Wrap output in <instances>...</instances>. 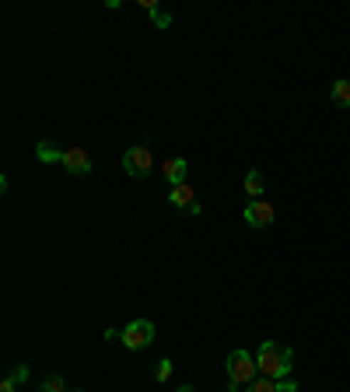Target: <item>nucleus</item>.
Returning <instances> with one entry per match:
<instances>
[{
	"label": "nucleus",
	"instance_id": "obj_1",
	"mask_svg": "<svg viewBox=\"0 0 350 392\" xmlns=\"http://www.w3.org/2000/svg\"><path fill=\"white\" fill-rule=\"evenodd\" d=\"M256 364H260L262 378L280 382V378L291 375V368H295V354H291V347H284V344L266 340V344H260V350H256Z\"/></svg>",
	"mask_w": 350,
	"mask_h": 392
},
{
	"label": "nucleus",
	"instance_id": "obj_2",
	"mask_svg": "<svg viewBox=\"0 0 350 392\" xmlns=\"http://www.w3.org/2000/svg\"><path fill=\"white\" fill-rule=\"evenodd\" d=\"M256 375H260V364H256V354H249V350H231L228 354V386H249V382H256Z\"/></svg>",
	"mask_w": 350,
	"mask_h": 392
},
{
	"label": "nucleus",
	"instance_id": "obj_3",
	"mask_svg": "<svg viewBox=\"0 0 350 392\" xmlns=\"http://www.w3.org/2000/svg\"><path fill=\"white\" fill-rule=\"evenodd\" d=\"M123 169H127L130 179H147L151 169H154V151H151V144H133V147H127Z\"/></svg>",
	"mask_w": 350,
	"mask_h": 392
},
{
	"label": "nucleus",
	"instance_id": "obj_4",
	"mask_svg": "<svg viewBox=\"0 0 350 392\" xmlns=\"http://www.w3.org/2000/svg\"><path fill=\"white\" fill-rule=\"evenodd\" d=\"M120 340H123V347L127 350H144L154 344V322H147V319H133L130 326L120 333Z\"/></svg>",
	"mask_w": 350,
	"mask_h": 392
},
{
	"label": "nucleus",
	"instance_id": "obj_5",
	"mask_svg": "<svg viewBox=\"0 0 350 392\" xmlns=\"http://www.w3.org/2000/svg\"><path fill=\"white\" fill-rule=\"evenodd\" d=\"M242 218H245L249 228H266V224H273V203H266V200H249Z\"/></svg>",
	"mask_w": 350,
	"mask_h": 392
},
{
	"label": "nucleus",
	"instance_id": "obj_6",
	"mask_svg": "<svg viewBox=\"0 0 350 392\" xmlns=\"http://www.w3.org/2000/svg\"><path fill=\"white\" fill-rule=\"evenodd\" d=\"M169 203H172L175 211H182V214H200V203H196V193L189 189V182H182V186H172V193H169Z\"/></svg>",
	"mask_w": 350,
	"mask_h": 392
},
{
	"label": "nucleus",
	"instance_id": "obj_7",
	"mask_svg": "<svg viewBox=\"0 0 350 392\" xmlns=\"http://www.w3.org/2000/svg\"><path fill=\"white\" fill-rule=\"evenodd\" d=\"M63 169L70 175H88L91 172V158H88L85 147H70L67 154H63Z\"/></svg>",
	"mask_w": 350,
	"mask_h": 392
},
{
	"label": "nucleus",
	"instance_id": "obj_8",
	"mask_svg": "<svg viewBox=\"0 0 350 392\" xmlns=\"http://www.w3.org/2000/svg\"><path fill=\"white\" fill-rule=\"evenodd\" d=\"M161 175L169 179V186H182L186 175H189V161H186V158H169V161L161 165Z\"/></svg>",
	"mask_w": 350,
	"mask_h": 392
},
{
	"label": "nucleus",
	"instance_id": "obj_9",
	"mask_svg": "<svg viewBox=\"0 0 350 392\" xmlns=\"http://www.w3.org/2000/svg\"><path fill=\"white\" fill-rule=\"evenodd\" d=\"M262 189H266V175L260 169H253V172L245 175V196L249 200H262Z\"/></svg>",
	"mask_w": 350,
	"mask_h": 392
},
{
	"label": "nucleus",
	"instance_id": "obj_10",
	"mask_svg": "<svg viewBox=\"0 0 350 392\" xmlns=\"http://www.w3.org/2000/svg\"><path fill=\"white\" fill-rule=\"evenodd\" d=\"M36 154H39V161H46V165H53V161H60V165H63V154H67V151H63V147H56L53 140H43V144L36 147Z\"/></svg>",
	"mask_w": 350,
	"mask_h": 392
},
{
	"label": "nucleus",
	"instance_id": "obj_11",
	"mask_svg": "<svg viewBox=\"0 0 350 392\" xmlns=\"http://www.w3.org/2000/svg\"><path fill=\"white\" fill-rule=\"evenodd\" d=\"M144 11L151 14V21H154V28H161V32H165V28L172 25V14H169V11H161V7H158L154 0H144Z\"/></svg>",
	"mask_w": 350,
	"mask_h": 392
},
{
	"label": "nucleus",
	"instance_id": "obj_12",
	"mask_svg": "<svg viewBox=\"0 0 350 392\" xmlns=\"http://www.w3.org/2000/svg\"><path fill=\"white\" fill-rule=\"evenodd\" d=\"M329 98H333V105H336V109H350V81H347V78H340V81L333 85Z\"/></svg>",
	"mask_w": 350,
	"mask_h": 392
},
{
	"label": "nucleus",
	"instance_id": "obj_13",
	"mask_svg": "<svg viewBox=\"0 0 350 392\" xmlns=\"http://www.w3.org/2000/svg\"><path fill=\"white\" fill-rule=\"evenodd\" d=\"M67 389H70V386L63 382V375H56V371H53V375H46L43 392H67Z\"/></svg>",
	"mask_w": 350,
	"mask_h": 392
},
{
	"label": "nucleus",
	"instance_id": "obj_14",
	"mask_svg": "<svg viewBox=\"0 0 350 392\" xmlns=\"http://www.w3.org/2000/svg\"><path fill=\"white\" fill-rule=\"evenodd\" d=\"M172 371H175V364L169 361V357H161V361H158V368H154V382H169V378H172Z\"/></svg>",
	"mask_w": 350,
	"mask_h": 392
},
{
	"label": "nucleus",
	"instance_id": "obj_15",
	"mask_svg": "<svg viewBox=\"0 0 350 392\" xmlns=\"http://www.w3.org/2000/svg\"><path fill=\"white\" fill-rule=\"evenodd\" d=\"M245 392H277V382H273V378H256V382H249V386H245Z\"/></svg>",
	"mask_w": 350,
	"mask_h": 392
},
{
	"label": "nucleus",
	"instance_id": "obj_16",
	"mask_svg": "<svg viewBox=\"0 0 350 392\" xmlns=\"http://www.w3.org/2000/svg\"><path fill=\"white\" fill-rule=\"evenodd\" d=\"M7 378H11V382H18V386H21V382H25V378H28V364H18V368H14V371H11V375H7Z\"/></svg>",
	"mask_w": 350,
	"mask_h": 392
},
{
	"label": "nucleus",
	"instance_id": "obj_17",
	"mask_svg": "<svg viewBox=\"0 0 350 392\" xmlns=\"http://www.w3.org/2000/svg\"><path fill=\"white\" fill-rule=\"evenodd\" d=\"M277 392H298V382H291V378H280V382H277Z\"/></svg>",
	"mask_w": 350,
	"mask_h": 392
},
{
	"label": "nucleus",
	"instance_id": "obj_18",
	"mask_svg": "<svg viewBox=\"0 0 350 392\" xmlns=\"http://www.w3.org/2000/svg\"><path fill=\"white\" fill-rule=\"evenodd\" d=\"M18 389V382H11V378H4V382H0V392H14Z\"/></svg>",
	"mask_w": 350,
	"mask_h": 392
},
{
	"label": "nucleus",
	"instance_id": "obj_19",
	"mask_svg": "<svg viewBox=\"0 0 350 392\" xmlns=\"http://www.w3.org/2000/svg\"><path fill=\"white\" fill-rule=\"evenodd\" d=\"M175 392H193V386H189V382H186V386H179V389Z\"/></svg>",
	"mask_w": 350,
	"mask_h": 392
},
{
	"label": "nucleus",
	"instance_id": "obj_20",
	"mask_svg": "<svg viewBox=\"0 0 350 392\" xmlns=\"http://www.w3.org/2000/svg\"><path fill=\"white\" fill-rule=\"evenodd\" d=\"M67 392H81V389H67Z\"/></svg>",
	"mask_w": 350,
	"mask_h": 392
}]
</instances>
